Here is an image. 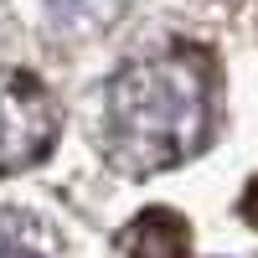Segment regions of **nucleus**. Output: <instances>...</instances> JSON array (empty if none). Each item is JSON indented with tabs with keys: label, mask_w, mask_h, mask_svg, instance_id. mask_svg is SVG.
<instances>
[{
	"label": "nucleus",
	"mask_w": 258,
	"mask_h": 258,
	"mask_svg": "<svg viewBox=\"0 0 258 258\" xmlns=\"http://www.w3.org/2000/svg\"><path fill=\"white\" fill-rule=\"evenodd\" d=\"M217 135V62L202 47L150 52L103 93V155L124 176H155L191 160Z\"/></svg>",
	"instance_id": "obj_1"
},
{
	"label": "nucleus",
	"mask_w": 258,
	"mask_h": 258,
	"mask_svg": "<svg viewBox=\"0 0 258 258\" xmlns=\"http://www.w3.org/2000/svg\"><path fill=\"white\" fill-rule=\"evenodd\" d=\"M57 140V103L26 68H0V176L41 160Z\"/></svg>",
	"instance_id": "obj_2"
},
{
	"label": "nucleus",
	"mask_w": 258,
	"mask_h": 258,
	"mask_svg": "<svg viewBox=\"0 0 258 258\" xmlns=\"http://www.w3.org/2000/svg\"><path fill=\"white\" fill-rule=\"evenodd\" d=\"M124 253L129 258H186L191 253V222L170 207H150L124 227Z\"/></svg>",
	"instance_id": "obj_3"
},
{
	"label": "nucleus",
	"mask_w": 258,
	"mask_h": 258,
	"mask_svg": "<svg viewBox=\"0 0 258 258\" xmlns=\"http://www.w3.org/2000/svg\"><path fill=\"white\" fill-rule=\"evenodd\" d=\"M0 258H62V243L36 212L0 207Z\"/></svg>",
	"instance_id": "obj_4"
},
{
	"label": "nucleus",
	"mask_w": 258,
	"mask_h": 258,
	"mask_svg": "<svg viewBox=\"0 0 258 258\" xmlns=\"http://www.w3.org/2000/svg\"><path fill=\"white\" fill-rule=\"evenodd\" d=\"M243 217L258 227V176H253V181H248V191H243Z\"/></svg>",
	"instance_id": "obj_5"
}]
</instances>
